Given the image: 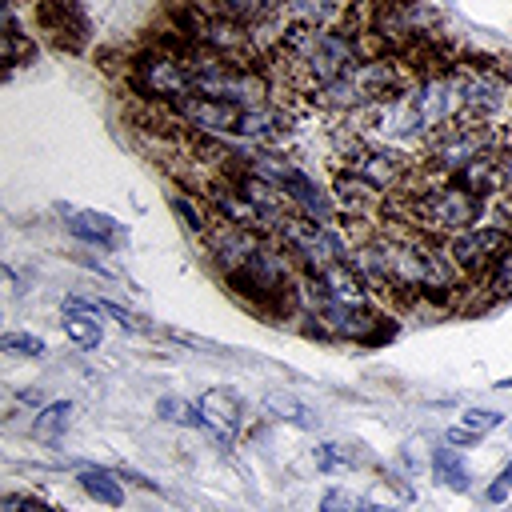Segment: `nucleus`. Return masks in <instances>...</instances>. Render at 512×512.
<instances>
[{
    "mask_svg": "<svg viewBox=\"0 0 512 512\" xmlns=\"http://www.w3.org/2000/svg\"><path fill=\"white\" fill-rule=\"evenodd\" d=\"M460 424H464L468 432L484 436V432H492V428H500V424H504V412H496V408H468V412L460 416Z\"/></svg>",
    "mask_w": 512,
    "mask_h": 512,
    "instance_id": "obj_26",
    "label": "nucleus"
},
{
    "mask_svg": "<svg viewBox=\"0 0 512 512\" xmlns=\"http://www.w3.org/2000/svg\"><path fill=\"white\" fill-rule=\"evenodd\" d=\"M20 512H60V508H52V504H44V500H32V496H28Z\"/></svg>",
    "mask_w": 512,
    "mask_h": 512,
    "instance_id": "obj_30",
    "label": "nucleus"
},
{
    "mask_svg": "<svg viewBox=\"0 0 512 512\" xmlns=\"http://www.w3.org/2000/svg\"><path fill=\"white\" fill-rule=\"evenodd\" d=\"M0 348L12 352V356H44V340L32 336V332H4L0 336Z\"/></svg>",
    "mask_w": 512,
    "mask_h": 512,
    "instance_id": "obj_25",
    "label": "nucleus"
},
{
    "mask_svg": "<svg viewBox=\"0 0 512 512\" xmlns=\"http://www.w3.org/2000/svg\"><path fill=\"white\" fill-rule=\"evenodd\" d=\"M192 4L204 8V12H220V16H228V20H240V24L252 28V24L272 20L284 0H192Z\"/></svg>",
    "mask_w": 512,
    "mask_h": 512,
    "instance_id": "obj_14",
    "label": "nucleus"
},
{
    "mask_svg": "<svg viewBox=\"0 0 512 512\" xmlns=\"http://www.w3.org/2000/svg\"><path fill=\"white\" fill-rule=\"evenodd\" d=\"M264 408H268V416H276V420H284V424H292L300 432H316L320 428V416L304 400H296L288 392H268L264 396Z\"/></svg>",
    "mask_w": 512,
    "mask_h": 512,
    "instance_id": "obj_16",
    "label": "nucleus"
},
{
    "mask_svg": "<svg viewBox=\"0 0 512 512\" xmlns=\"http://www.w3.org/2000/svg\"><path fill=\"white\" fill-rule=\"evenodd\" d=\"M504 248H512V224H472L448 240V252L468 280L488 276V268L496 264Z\"/></svg>",
    "mask_w": 512,
    "mask_h": 512,
    "instance_id": "obj_8",
    "label": "nucleus"
},
{
    "mask_svg": "<svg viewBox=\"0 0 512 512\" xmlns=\"http://www.w3.org/2000/svg\"><path fill=\"white\" fill-rule=\"evenodd\" d=\"M156 416L172 420V424H184V428H204V416H200V404H188L180 396H164L156 404Z\"/></svg>",
    "mask_w": 512,
    "mask_h": 512,
    "instance_id": "obj_21",
    "label": "nucleus"
},
{
    "mask_svg": "<svg viewBox=\"0 0 512 512\" xmlns=\"http://www.w3.org/2000/svg\"><path fill=\"white\" fill-rule=\"evenodd\" d=\"M508 492H512V464H504L500 476H496V484H488V500H492V504H504Z\"/></svg>",
    "mask_w": 512,
    "mask_h": 512,
    "instance_id": "obj_28",
    "label": "nucleus"
},
{
    "mask_svg": "<svg viewBox=\"0 0 512 512\" xmlns=\"http://www.w3.org/2000/svg\"><path fill=\"white\" fill-rule=\"evenodd\" d=\"M64 216V228L80 240V244H92V248H104V252H120L128 244V228L108 216V212H96V208H60Z\"/></svg>",
    "mask_w": 512,
    "mask_h": 512,
    "instance_id": "obj_10",
    "label": "nucleus"
},
{
    "mask_svg": "<svg viewBox=\"0 0 512 512\" xmlns=\"http://www.w3.org/2000/svg\"><path fill=\"white\" fill-rule=\"evenodd\" d=\"M408 104L424 128V140L452 124V120H464V84H460V72L456 68H432V72H420L416 84L408 88Z\"/></svg>",
    "mask_w": 512,
    "mask_h": 512,
    "instance_id": "obj_5",
    "label": "nucleus"
},
{
    "mask_svg": "<svg viewBox=\"0 0 512 512\" xmlns=\"http://www.w3.org/2000/svg\"><path fill=\"white\" fill-rule=\"evenodd\" d=\"M316 464H320V472H340V468H356L360 456L348 444H320L316 448Z\"/></svg>",
    "mask_w": 512,
    "mask_h": 512,
    "instance_id": "obj_23",
    "label": "nucleus"
},
{
    "mask_svg": "<svg viewBox=\"0 0 512 512\" xmlns=\"http://www.w3.org/2000/svg\"><path fill=\"white\" fill-rule=\"evenodd\" d=\"M68 416H72V404H68V400L44 404V408H40V416L32 420V436H36V440H44V444L60 440V436L68 432Z\"/></svg>",
    "mask_w": 512,
    "mask_h": 512,
    "instance_id": "obj_19",
    "label": "nucleus"
},
{
    "mask_svg": "<svg viewBox=\"0 0 512 512\" xmlns=\"http://www.w3.org/2000/svg\"><path fill=\"white\" fill-rule=\"evenodd\" d=\"M196 404H200L204 428H212L216 436L232 440V436L240 432V420H244V412H240V400H236L232 392H224V388H208V392H204Z\"/></svg>",
    "mask_w": 512,
    "mask_h": 512,
    "instance_id": "obj_13",
    "label": "nucleus"
},
{
    "mask_svg": "<svg viewBox=\"0 0 512 512\" xmlns=\"http://www.w3.org/2000/svg\"><path fill=\"white\" fill-rule=\"evenodd\" d=\"M168 204H172V212L180 216V224H184L192 236H200V240H204V236H208V228L216 224V212H208V208H204L196 196H188V192H172V200H168Z\"/></svg>",
    "mask_w": 512,
    "mask_h": 512,
    "instance_id": "obj_18",
    "label": "nucleus"
},
{
    "mask_svg": "<svg viewBox=\"0 0 512 512\" xmlns=\"http://www.w3.org/2000/svg\"><path fill=\"white\" fill-rule=\"evenodd\" d=\"M320 512H380V508L368 496H356L348 488H328L320 496Z\"/></svg>",
    "mask_w": 512,
    "mask_h": 512,
    "instance_id": "obj_22",
    "label": "nucleus"
},
{
    "mask_svg": "<svg viewBox=\"0 0 512 512\" xmlns=\"http://www.w3.org/2000/svg\"><path fill=\"white\" fill-rule=\"evenodd\" d=\"M4 44H8V52H4V64L16 72L20 64H32V56H36V48H32V40L20 32V24H16V12L8 8V32H4Z\"/></svg>",
    "mask_w": 512,
    "mask_h": 512,
    "instance_id": "obj_20",
    "label": "nucleus"
},
{
    "mask_svg": "<svg viewBox=\"0 0 512 512\" xmlns=\"http://www.w3.org/2000/svg\"><path fill=\"white\" fill-rule=\"evenodd\" d=\"M24 500H28V496H20V492H8V496L0 500V512H20V508H24Z\"/></svg>",
    "mask_w": 512,
    "mask_h": 512,
    "instance_id": "obj_29",
    "label": "nucleus"
},
{
    "mask_svg": "<svg viewBox=\"0 0 512 512\" xmlns=\"http://www.w3.org/2000/svg\"><path fill=\"white\" fill-rule=\"evenodd\" d=\"M484 288H488L492 296H512V248H504V252L496 256V264H492L488 276H484Z\"/></svg>",
    "mask_w": 512,
    "mask_h": 512,
    "instance_id": "obj_24",
    "label": "nucleus"
},
{
    "mask_svg": "<svg viewBox=\"0 0 512 512\" xmlns=\"http://www.w3.org/2000/svg\"><path fill=\"white\" fill-rule=\"evenodd\" d=\"M432 476H436V484H444L452 492H468L472 488V472L460 460V448H452V444H444V448L432 452Z\"/></svg>",
    "mask_w": 512,
    "mask_h": 512,
    "instance_id": "obj_17",
    "label": "nucleus"
},
{
    "mask_svg": "<svg viewBox=\"0 0 512 512\" xmlns=\"http://www.w3.org/2000/svg\"><path fill=\"white\" fill-rule=\"evenodd\" d=\"M400 216L408 228L432 236V240H452L464 228L480 224L484 216V200L476 192H468L460 180H444L432 176V184L408 188L400 196Z\"/></svg>",
    "mask_w": 512,
    "mask_h": 512,
    "instance_id": "obj_2",
    "label": "nucleus"
},
{
    "mask_svg": "<svg viewBox=\"0 0 512 512\" xmlns=\"http://www.w3.org/2000/svg\"><path fill=\"white\" fill-rule=\"evenodd\" d=\"M80 488L96 500V504H108V508H120L124 504V476L112 472V468H80Z\"/></svg>",
    "mask_w": 512,
    "mask_h": 512,
    "instance_id": "obj_15",
    "label": "nucleus"
},
{
    "mask_svg": "<svg viewBox=\"0 0 512 512\" xmlns=\"http://www.w3.org/2000/svg\"><path fill=\"white\" fill-rule=\"evenodd\" d=\"M332 200H336V212H344V220H364L384 204V192L364 176H356L352 168H340L332 180Z\"/></svg>",
    "mask_w": 512,
    "mask_h": 512,
    "instance_id": "obj_11",
    "label": "nucleus"
},
{
    "mask_svg": "<svg viewBox=\"0 0 512 512\" xmlns=\"http://www.w3.org/2000/svg\"><path fill=\"white\" fill-rule=\"evenodd\" d=\"M504 140L496 132V124H476V120H452L444 128H436L420 148H424V164L420 172L428 176H460L464 168H472L476 160H484L488 152H496Z\"/></svg>",
    "mask_w": 512,
    "mask_h": 512,
    "instance_id": "obj_3",
    "label": "nucleus"
},
{
    "mask_svg": "<svg viewBox=\"0 0 512 512\" xmlns=\"http://www.w3.org/2000/svg\"><path fill=\"white\" fill-rule=\"evenodd\" d=\"M456 72L464 84V120L496 124L512 104V76L496 64H464Z\"/></svg>",
    "mask_w": 512,
    "mask_h": 512,
    "instance_id": "obj_6",
    "label": "nucleus"
},
{
    "mask_svg": "<svg viewBox=\"0 0 512 512\" xmlns=\"http://www.w3.org/2000/svg\"><path fill=\"white\" fill-rule=\"evenodd\" d=\"M128 84L144 100L172 104L192 92V72L184 60V48H144L128 60Z\"/></svg>",
    "mask_w": 512,
    "mask_h": 512,
    "instance_id": "obj_4",
    "label": "nucleus"
},
{
    "mask_svg": "<svg viewBox=\"0 0 512 512\" xmlns=\"http://www.w3.org/2000/svg\"><path fill=\"white\" fill-rule=\"evenodd\" d=\"M400 480H380L372 492H368V500L376 504V508H392V504H404L408 500V488H396Z\"/></svg>",
    "mask_w": 512,
    "mask_h": 512,
    "instance_id": "obj_27",
    "label": "nucleus"
},
{
    "mask_svg": "<svg viewBox=\"0 0 512 512\" xmlns=\"http://www.w3.org/2000/svg\"><path fill=\"white\" fill-rule=\"evenodd\" d=\"M500 388H512V376H508V380H500Z\"/></svg>",
    "mask_w": 512,
    "mask_h": 512,
    "instance_id": "obj_33",
    "label": "nucleus"
},
{
    "mask_svg": "<svg viewBox=\"0 0 512 512\" xmlns=\"http://www.w3.org/2000/svg\"><path fill=\"white\" fill-rule=\"evenodd\" d=\"M100 316H104V312H96V300L68 296L60 328H64V336H68L72 344H80V348H96V344L104 340V324H100Z\"/></svg>",
    "mask_w": 512,
    "mask_h": 512,
    "instance_id": "obj_12",
    "label": "nucleus"
},
{
    "mask_svg": "<svg viewBox=\"0 0 512 512\" xmlns=\"http://www.w3.org/2000/svg\"><path fill=\"white\" fill-rule=\"evenodd\" d=\"M20 400H24V404H40V392H36V388H32V392H20Z\"/></svg>",
    "mask_w": 512,
    "mask_h": 512,
    "instance_id": "obj_31",
    "label": "nucleus"
},
{
    "mask_svg": "<svg viewBox=\"0 0 512 512\" xmlns=\"http://www.w3.org/2000/svg\"><path fill=\"white\" fill-rule=\"evenodd\" d=\"M356 0H284L280 28H356Z\"/></svg>",
    "mask_w": 512,
    "mask_h": 512,
    "instance_id": "obj_9",
    "label": "nucleus"
},
{
    "mask_svg": "<svg viewBox=\"0 0 512 512\" xmlns=\"http://www.w3.org/2000/svg\"><path fill=\"white\" fill-rule=\"evenodd\" d=\"M504 208H508V220H512V180H508V192H504Z\"/></svg>",
    "mask_w": 512,
    "mask_h": 512,
    "instance_id": "obj_32",
    "label": "nucleus"
},
{
    "mask_svg": "<svg viewBox=\"0 0 512 512\" xmlns=\"http://www.w3.org/2000/svg\"><path fill=\"white\" fill-rule=\"evenodd\" d=\"M184 128H192L196 136H240V124H244V104H232V100H216V96H180L172 104H164Z\"/></svg>",
    "mask_w": 512,
    "mask_h": 512,
    "instance_id": "obj_7",
    "label": "nucleus"
},
{
    "mask_svg": "<svg viewBox=\"0 0 512 512\" xmlns=\"http://www.w3.org/2000/svg\"><path fill=\"white\" fill-rule=\"evenodd\" d=\"M364 60V44L352 28H284L272 48L276 80L296 96H316Z\"/></svg>",
    "mask_w": 512,
    "mask_h": 512,
    "instance_id": "obj_1",
    "label": "nucleus"
}]
</instances>
